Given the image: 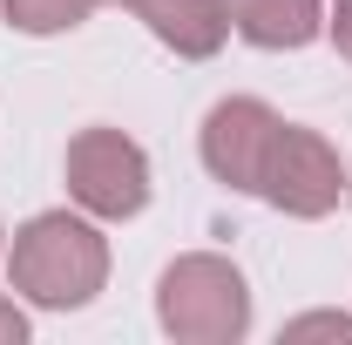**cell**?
Masks as SVG:
<instances>
[{
	"mask_svg": "<svg viewBox=\"0 0 352 345\" xmlns=\"http://www.w3.org/2000/svg\"><path fill=\"white\" fill-rule=\"evenodd\" d=\"M102 278H109V244H102L95 223H82L68 210H47L34 223H21V237H14V291H28L47 311H75V304H88L102 291Z\"/></svg>",
	"mask_w": 352,
	"mask_h": 345,
	"instance_id": "obj_1",
	"label": "cell"
},
{
	"mask_svg": "<svg viewBox=\"0 0 352 345\" xmlns=\"http://www.w3.org/2000/svg\"><path fill=\"white\" fill-rule=\"evenodd\" d=\"M156 318L170 339H190V345H230L251 332V291L237 278V264L210 258H176L156 285Z\"/></svg>",
	"mask_w": 352,
	"mask_h": 345,
	"instance_id": "obj_2",
	"label": "cell"
},
{
	"mask_svg": "<svg viewBox=\"0 0 352 345\" xmlns=\"http://www.w3.org/2000/svg\"><path fill=\"white\" fill-rule=\"evenodd\" d=\"M68 197L95 216H135L149 203V156L122 129H82L68 142Z\"/></svg>",
	"mask_w": 352,
	"mask_h": 345,
	"instance_id": "obj_3",
	"label": "cell"
},
{
	"mask_svg": "<svg viewBox=\"0 0 352 345\" xmlns=\"http://www.w3.org/2000/svg\"><path fill=\"white\" fill-rule=\"evenodd\" d=\"M339 190H346V170H339L332 142L285 122V129H278V142H271V156H264L258 197H271L285 216H325L332 203H339Z\"/></svg>",
	"mask_w": 352,
	"mask_h": 345,
	"instance_id": "obj_4",
	"label": "cell"
},
{
	"mask_svg": "<svg viewBox=\"0 0 352 345\" xmlns=\"http://www.w3.org/2000/svg\"><path fill=\"white\" fill-rule=\"evenodd\" d=\"M278 129H285V122H278L264 102H251V95L217 102V109L204 115V170L217 176V183H230V190H258Z\"/></svg>",
	"mask_w": 352,
	"mask_h": 345,
	"instance_id": "obj_5",
	"label": "cell"
},
{
	"mask_svg": "<svg viewBox=\"0 0 352 345\" xmlns=\"http://www.w3.org/2000/svg\"><path fill=\"white\" fill-rule=\"evenodd\" d=\"M135 14L183 61H210L223 47V34H230V0H135Z\"/></svg>",
	"mask_w": 352,
	"mask_h": 345,
	"instance_id": "obj_6",
	"label": "cell"
},
{
	"mask_svg": "<svg viewBox=\"0 0 352 345\" xmlns=\"http://www.w3.org/2000/svg\"><path fill=\"white\" fill-rule=\"evenodd\" d=\"M230 27L251 47H305L318 27H325V0H230Z\"/></svg>",
	"mask_w": 352,
	"mask_h": 345,
	"instance_id": "obj_7",
	"label": "cell"
},
{
	"mask_svg": "<svg viewBox=\"0 0 352 345\" xmlns=\"http://www.w3.org/2000/svg\"><path fill=\"white\" fill-rule=\"evenodd\" d=\"M88 7L95 0H7V21L28 27V34H68L88 21Z\"/></svg>",
	"mask_w": 352,
	"mask_h": 345,
	"instance_id": "obj_8",
	"label": "cell"
},
{
	"mask_svg": "<svg viewBox=\"0 0 352 345\" xmlns=\"http://www.w3.org/2000/svg\"><path fill=\"white\" fill-rule=\"evenodd\" d=\"M285 339H339V345H352V318L346 311H311V318H292L285 325Z\"/></svg>",
	"mask_w": 352,
	"mask_h": 345,
	"instance_id": "obj_9",
	"label": "cell"
},
{
	"mask_svg": "<svg viewBox=\"0 0 352 345\" xmlns=\"http://www.w3.org/2000/svg\"><path fill=\"white\" fill-rule=\"evenodd\" d=\"M325 27H332V41H339V54L352 61V0H332V21H325Z\"/></svg>",
	"mask_w": 352,
	"mask_h": 345,
	"instance_id": "obj_10",
	"label": "cell"
},
{
	"mask_svg": "<svg viewBox=\"0 0 352 345\" xmlns=\"http://www.w3.org/2000/svg\"><path fill=\"white\" fill-rule=\"evenodd\" d=\"M21 339H28V318H21L14 304L0 298V345H21Z\"/></svg>",
	"mask_w": 352,
	"mask_h": 345,
	"instance_id": "obj_11",
	"label": "cell"
},
{
	"mask_svg": "<svg viewBox=\"0 0 352 345\" xmlns=\"http://www.w3.org/2000/svg\"><path fill=\"white\" fill-rule=\"evenodd\" d=\"M346 190H352V176H346Z\"/></svg>",
	"mask_w": 352,
	"mask_h": 345,
	"instance_id": "obj_12",
	"label": "cell"
},
{
	"mask_svg": "<svg viewBox=\"0 0 352 345\" xmlns=\"http://www.w3.org/2000/svg\"><path fill=\"white\" fill-rule=\"evenodd\" d=\"M129 7H135V0H129Z\"/></svg>",
	"mask_w": 352,
	"mask_h": 345,
	"instance_id": "obj_13",
	"label": "cell"
}]
</instances>
